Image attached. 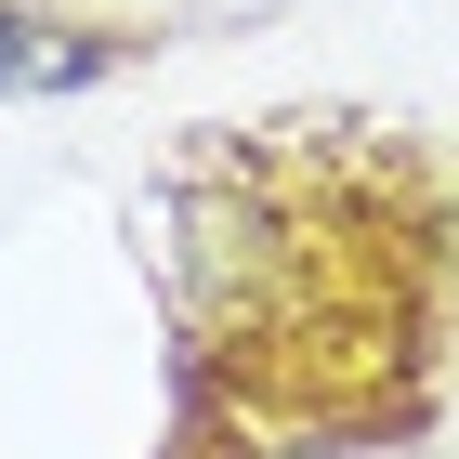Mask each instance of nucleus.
<instances>
[{
	"label": "nucleus",
	"instance_id": "obj_1",
	"mask_svg": "<svg viewBox=\"0 0 459 459\" xmlns=\"http://www.w3.org/2000/svg\"><path fill=\"white\" fill-rule=\"evenodd\" d=\"M118 39H53L39 13H0V92H66V79H92Z\"/></svg>",
	"mask_w": 459,
	"mask_h": 459
}]
</instances>
